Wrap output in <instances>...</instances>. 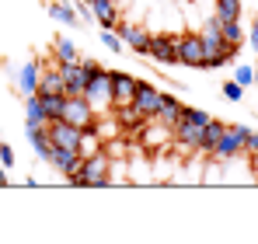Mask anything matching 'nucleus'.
<instances>
[{"label": "nucleus", "instance_id": "nucleus-14", "mask_svg": "<svg viewBox=\"0 0 258 244\" xmlns=\"http://www.w3.org/2000/svg\"><path fill=\"white\" fill-rule=\"evenodd\" d=\"M94 11V21L101 28H119V4L115 0H87Z\"/></svg>", "mask_w": 258, "mask_h": 244}, {"label": "nucleus", "instance_id": "nucleus-24", "mask_svg": "<svg viewBox=\"0 0 258 244\" xmlns=\"http://www.w3.org/2000/svg\"><path fill=\"white\" fill-rule=\"evenodd\" d=\"M39 98H42V108H45V115H49V122L63 119V105H67V94L63 91L59 94H42L39 91Z\"/></svg>", "mask_w": 258, "mask_h": 244}, {"label": "nucleus", "instance_id": "nucleus-28", "mask_svg": "<svg viewBox=\"0 0 258 244\" xmlns=\"http://www.w3.org/2000/svg\"><path fill=\"white\" fill-rule=\"evenodd\" d=\"M223 98H230V101H241V98H244V87H241L237 81H227V84H223Z\"/></svg>", "mask_w": 258, "mask_h": 244}, {"label": "nucleus", "instance_id": "nucleus-20", "mask_svg": "<svg viewBox=\"0 0 258 244\" xmlns=\"http://www.w3.org/2000/svg\"><path fill=\"white\" fill-rule=\"evenodd\" d=\"M28 143H32V150L49 161V154H52V143H49V133H45V126H28Z\"/></svg>", "mask_w": 258, "mask_h": 244}, {"label": "nucleus", "instance_id": "nucleus-31", "mask_svg": "<svg viewBox=\"0 0 258 244\" xmlns=\"http://www.w3.org/2000/svg\"><path fill=\"white\" fill-rule=\"evenodd\" d=\"M185 115H188L192 122H199V126H206V122L213 119V115H210L206 108H188V105H185Z\"/></svg>", "mask_w": 258, "mask_h": 244}, {"label": "nucleus", "instance_id": "nucleus-1", "mask_svg": "<svg viewBox=\"0 0 258 244\" xmlns=\"http://www.w3.org/2000/svg\"><path fill=\"white\" fill-rule=\"evenodd\" d=\"M199 39H203V45H206V70L227 67V63L237 56V45H230V42L223 39V32H220V21H216L213 14L203 21V28H199Z\"/></svg>", "mask_w": 258, "mask_h": 244}, {"label": "nucleus", "instance_id": "nucleus-21", "mask_svg": "<svg viewBox=\"0 0 258 244\" xmlns=\"http://www.w3.org/2000/svg\"><path fill=\"white\" fill-rule=\"evenodd\" d=\"M49 115H45L42 108V98H39V91L32 94V98H25V126H45Z\"/></svg>", "mask_w": 258, "mask_h": 244}, {"label": "nucleus", "instance_id": "nucleus-5", "mask_svg": "<svg viewBox=\"0 0 258 244\" xmlns=\"http://www.w3.org/2000/svg\"><path fill=\"white\" fill-rule=\"evenodd\" d=\"M178 63H185L192 70H206V45L199 39V32L178 35Z\"/></svg>", "mask_w": 258, "mask_h": 244}, {"label": "nucleus", "instance_id": "nucleus-9", "mask_svg": "<svg viewBox=\"0 0 258 244\" xmlns=\"http://www.w3.org/2000/svg\"><path fill=\"white\" fill-rule=\"evenodd\" d=\"M161 94H164V91H157L150 81H140L136 84V94H133V108H136L143 119H154L157 108H161Z\"/></svg>", "mask_w": 258, "mask_h": 244}, {"label": "nucleus", "instance_id": "nucleus-11", "mask_svg": "<svg viewBox=\"0 0 258 244\" xmlns=\"http://www.w3.org/2000/svg\"><path fill=\"white\" fill-rule=\"evenodd\" d=\"M81 161H84V154H81V150H70V147H52V154H49V164H52L63 178L77 174V171H81Z\"/></svg>", "mask_w": 258, "mask_h": 244}, {"label": "nucleus", "instance_id": "nucleus-13", "mask_svg": "<svg viewBox=\"0 0 258 244\" xmlns=\"http://www.w3.org/2000/svg\"><path fill=\"white\" fill-rule=\"evenodd\" d=\"M39 74H42V63H39V59H28V63L18 70V91H21L25 98H32V94L39 91Z\"/></svg>", "mask_w": 258, "mask_h": 244}, {"label": "nucleus", "instance_id": "nucleus-29", "mask_svg": "<svg viewBox=\"0 0 258 244\" xmlns=\"http://www.w3.org/2000/svg\"><path fill=\"white\" fill-rule=\"evenodd\" d=\"M74 11H77V18H81L84 25L94 21V11H91V4H87V0H77V4H74Z\"/></svg>", "mask_w": 258, "mask_h": 244}, {"label": "nucleus", "instance_id": "nucleus-26", "mask_svg": "<svg viewBox=\"0 0 258 244\" xmlns=\"http://www.w3.org/2000/svg\"><path fill=\"white\" fill-rule=\"evenodd\" d=\"M101 45H105L108 52H122V39H119L115 28H101Z\"/></svg>", "mask_w": 258, "mask_h": 244}, {"label": "nucleus", "instance_id": "nucleus-3", "mask_svg": "<svg viewBox=\"0 0 258 244\" xmlns=\"http://www.w3.org/2000/svg\"><path fill=\"white\" fill-rule=\"evenodd\" d=\"M84 98L91 101V108H94V115H105V112H112L115 108V101H112V70H105V67H91V77H87V87H84Z\"/></svg>", "mask_w": 258, "mask_h": 244}, {"label": "nucleus", "instance_id": "nucleus-7", "mask_svg": "<svg viewBox=\"0 0 258 244\" xmlns=\"http://www.w3.org/2000/svg\"><path fill=\"white\" fill-rule=\"evenodd\" d=\"M147 56L157 59V63H164V67H174V63H178V35H171V32H157V35H150Z\"/></svg>", "mask_w": 258, "mask_h": 244}, {"label": "nucleus", "instance_id": "nucleus-16", "mask_svg": "<svg viewBox=\"0 0 258 244\" xmlns=\"http://www.w3.org/2000/svg\"><path fill=\"white\" fill-rule=\"evenodd\" d=\"M181 112H185V105H181L174 94H161V108H157V115H154V119L164 122V126H174V122L181 119Z\"/></svg>", "mask_w": 258, "mask_h": 244}, {"label": "nucleus", "instance_id": "nucleus-25", "mask_svg": "<svg viewBox=\"0 0 258 244\" xmlns=\"http://www.w3.org/2000/svg\"><path fill=\"white\" fill-rule=\"evenodd\" d=\"M220 32H223V39L230 42V45H241V39H244L241 18H237V21H220Z\"/></svg>", "mask_w": 258, "mask_h": 244}, {"label": "nucleus", "instance_id": "nucleus-22", "mask_svg": "<svg viewBox=\"0 0 258 244\" xmlns=\"http://www.w3.org/2000/svg\"><path fill=\"white\" fill-rule=\"evenodd\" d=\"M52 59H56V63H77L81 52H77V45L70 39H56L52 42Z\"/></svg>", "mask_w": 258, "mask_h": 244}, {"label": "nucleus", "instance_id": "nucleus-19", "mask_svg": "<svg viewBox=\"0 0 258 244\" xmlns=\"http://www.w3.org/2000/svg\"><path fill=\"white\" fill-rule=\"evenodd\" d=\"M227 129V122H220V119H210L206 126H203V140H199V154H213V147H216V140H220V133Z\"/></svg>", "mask_w": 258, "mask_h": 244}, {"label": "nucleus", "instance_id": "nucleus-18", "mask_svg": "<svg viewBox=\"0 0 258 244\" xmlns=\"http://www.w3.org/2000/svg\"><path fill=\"white\" fill-rule=\"evenodd\" d=\"M49 18L59 21V25H67V28H81V18H77V11H74V4H63V0L49 4Z\"/></svg>", "mask_w": 258, "mask_h": 244}, {"label": "nucleus", "instance_id": "nucleus-34", "mask_svg": "<svg viewBox=\"0 0 258 244\" xmlns=\"http://www.w3.org/2000/svg\"><path fill=\"white\" fill-rule=\"evenodd\" d=\"M7 185H11V178H7V167L0 164V189H7Z\"/></svg>", "mask_w": 258, "mask_h": 244}, {"label": "nucleus", "instance_id": "nucleus-23", "mask_svg": "<svg viewBox=\"0 0 258 244\" xmlns=\"http://www.w3.org/2000/svg\"><path fill=\"white\" fill-rule=\"evenodd\" d=\"M216 21H237L241 18V0H213Z\"/></svg>", "mask_w": 258, "mask_h": 244}, {"label": "nucleus", "instance_id": "nucleus-15", "mask_svg": "<svg viewBox=\"0 0 258 244\" xmlns=\"http://www.w3.org/2000/svg\"><path fill=\"white\" fill-rule=\"evenodd\" d=\"M119 39L126 42L136 56H147V45H150V32L147 28H122L119 25Z\"/></svg>", "mask_w": 258, "mask_h": 244}, {"label": "nucleus", "instance_id": "nucleus-12", "mask_svg": "<svg viewBox=\"0 0 258 244\" xmlns=\"http://www.w3.org/2000/svg\"><path fill=\"white\" fill-rule=\"evenodd\" d=\"M136 77L133 74H122V70H112V101L115 108L119 105H133V94H136Z\"/></svg>", "mask_w": 258, "mask_h": 244}, {"label": "nucleus", "instance_id": "nucleus-10", "mask_svg": "<svg viewBox=\"0 0 258 244\" xmlns=\"http://www.w3.org/2000/svg\"><path fill=\"white\" fill-rule=\"evenodd\" d=\"M45 133H49V143H52V147L81 150V129H77V126H70V122H63V119L45 122Z\"/></svg>", "mask_w": 258, "mask_h": 244}, {"label": "nucleus", "instance_id": "nucleus-32", "mask_svg": "<svg viewBox=\"0 0 258 244\" xmlns=\"http://www.w3.org/2000/svg\"><path fill=\"white\" fill-rule=\"evenodd\" d=\"M0 164L11 171L14 167V150H11V143H0Z\"/></svg>", "mask_w": 258, "mask_h": 244}, {"label": "nucleus", "instance_id": "nucleus-30", "mask_svg": "<svg viewBox=\"0 0 258 244\" xmlns=\"http://www.w3.org/2000/svg\"><path fill=\"white\" fill-rule=\"evenodd\" d=\"M241 154L258 157V133H255V129H248V136H244V150H241Z\"/></svg>", "mask_w": 258, "mask_h": 244}, {"label": "nucleus", "instance_id": "nucleus-2", "mask_svg": "<svg viewBox=\"0 0 258 244\" xmlns=\"http://www.w3.org/2000/svg\"><path fill=\"white\" fill-rule=\"evenodd\" d=\"M70 185H81V189H101V185H108L112 181V157L105 154V150H94V154H87L84 161H81V171L77 174H70L67 178Z\"/></svg>", "mask_w": 258, "mask_h": 244}, {"label": "nucleus", "instance_id": "nucleus-35", "mask_svg": "<svg viewBox=\"0 0 258 244\" xmlns=\"http://www.w3.org/2000/svg\"><path fill=\"white\" fill-rule=\"evenodd\" d=\"M255 84H258V67H255Z\"/></svg>", "mask_w": 258, "mask_h": 244}, {"label": "nucleus", "instance_id": "nucleus-17", "mask_svg": "<svg viewBox=\"0 0 258 244\" xmlns=\"http://www.w3.org/2000/svg\"><path fill=\"white\" fill-rule=\"evenodd\" d=\"M39 91H42V94H59V91H63L59 63H42V74H39Z\"/></svg>", "mask_w": 258, "mask_h": 244}, {"label": "nucleus", "instance_id": "nucleus-6", "mask_svg": "<svg viewBox=\"0 0 258 244\" xmlns=\"http://www.w3.org/2000/svg\"><path fill=\"white\" fill-rule=\"evenodd\" d=\"M94 59H77V63H59V77H63V94H84L87 77H91Z\"/></svg>", "mask_w": 258, "mask_h": 244}, {"label": "nucleus", "instance_id": "nucleus-4", "mask_svg": "<svg viewBox=\"0 0 258 244\" xmlns=\"http://www.w3.org/2000/svg\"><path fill=\"white\" fill-rule=\"evenodd\" d=\"M244 136H248V126H241V122L227 126V129L220 133V140H216L210 157H216V161H234V157L244 150Z\"/></svg>", "mask_w": 258, "mask_h": 244}, {"label": "nucleus", "instance_id": "nucleus-27", "mask_svg": "<svg viewBox=\"0 0 258 244\" xmlns=\"http://www.w3.org/2000/svg\"><path fill=\"white\" fill-rule=\"evenodd\" d=\"M234 81L241 84V87H251V84H255V67H248V63H241V67L234 70Z\"/></svg>", "mask_w": 258, "mask_h": 244}, {"label": "nucleus", "instance_id": "nucleus-8", "mask_svg": "<svg viewBox=\"0 0 258 244\" xmlns=\"http://www.w3.org/2000/svg\"><path fill=\"white\" fill-rule=\"evenodd\" d=\"M94 119H98V115H94V108H91V101H87L84 94H67V105H63V122H70V126L84 129V126H91Z\"/></svg>", "mask_w": 258, "mask_h": 244}, {"label": "nucleus", "instance_id": "nucleus-33", "mask_svg": "<svg viewBox=\"0 0 258 244\" xmlns=\"http://www.w3.org/2000/svg\"><path fill=\"white\" fill-rule=\"evenodd\" d=\"M248 42H251V49H255V52H258V21H255V25H251V32H248Z\"/></svg>", "mask_w": 258, "mask_h": 244}]
</instances>
